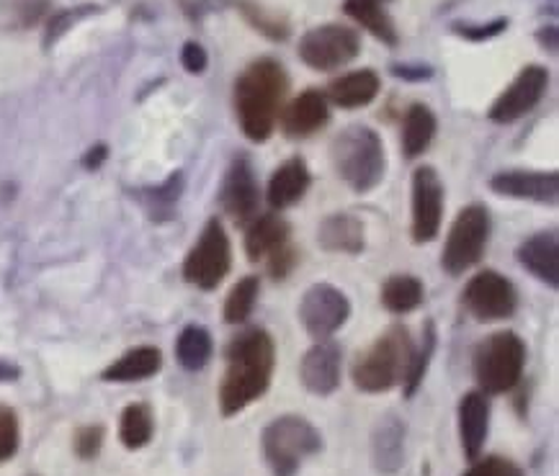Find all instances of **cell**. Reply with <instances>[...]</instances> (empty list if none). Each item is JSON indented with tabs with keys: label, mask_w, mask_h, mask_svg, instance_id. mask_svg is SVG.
I'll list each match as a JSON object with an SVG mask.
<instances>
[{
	"label": "cell",
	"mask_w": 559,
	"mask_h": 476,
	"mask_svg": "<svg viewBox=\"0 0 559 476\" xmlns=\"http://www.w3.org/2000/svg\"><path fill=\"white\" fill-rule=\"evenodd\" d=\"M225 377L219 384V413L240 415L269 392L276 369V343L263 328L233 337L225 350Z\"/></svg>",
	"instance_id": "cell-1"
},
{
	"label": "cell",
	"mask_w": 559,
	"mask_h": 476,
	"mask_svg": "<svg viewBox=\"0 0 559 476\" xmlns=\"http://www.w3.org/2000/svg\"><path fill=\"white\" fill-rule=\"evenodd\" d=\"M286 91L289 78L274 57H261L242 70L235 81V114L248 140L266 142L274 134Z\"/></svg>",
	"instance_id": "cell-2"
},
{
	"label": "cell",
	"mask_w": 559,
	"mask_h": 476,
	"mask_svg": "<svg viewBox=\"0 0 559 476\" xmlns=\"http://www.w3.org/2000/svg\"><path fill=\"white\" fill-rule=\"evenodd\" d=\"M413 356L415 345L411 330L405 324H392L371 343V348L356 358L354 369H350V379H354L356 389L367 394L390 392L397 384H405L407 371L413 366Z\"/></svg>",
	"instance_id": "cell-3"
},
{
	"label": "cell",
	"mask_w": 559,
	"mask_h": 476,
	"mask_svg": "<svg viewBox=\"0 0 559 476\" xmlns=\"http://www.w3.org/2000/svg\"><path fill=\"white\" fill-rule=\"evenodd\" d=\"M333 168L358 193L377 189L384 178V144L374 129L354 124L335 136L331 144Z\"/></svg>",
	"instance_id": "cell-4"
},
{
	"label": "cell",
	"mask_w": 559,
	"mask_h": 476,
	"mask_svg": "<svg viewBox=\"0 0 559 476\" xmlns=\"http://www.w3.org/2000/svg\"><path fill=\"white\" fill-rule=\"evenodd\" d=\"M263 459L274 476H297L310 456L322 451V436L307 417L282 415L261 432Z\"/></svg>",
	"instance_id": "cell-5"
},
{
	"label": "cell",
	"mask_w": 559,
	"mask_h": 476,
	"mask_svg": "<svg viewBox=\"0 0 559 476\" xmlns=\"http://www.w3.org/2000/svg\"><path fill=\"white\" fill-rule=\"evenodd\" d=\"M472 369L483 394L513 392L526 369V343L511 330L492 333L477 345Z\"/></svg>",
	"instance_id": "cell-6"
},
{
	"label": "cell",
	"mask_w": 559,
	"mask_h": 476,
	"mask_svg": "<svg viewBox=\"0 0 559 476\" xmlns=\"http://www.w3.org/2000/svg\"><path fill=\"white\" fill-rule=\"evenodd\" d=\"M490 240V212L483 204L462 209L449 229L447 245L441 252V265L449 276H462L469 271L487 248Z\"/></svg>",
	"instance_id": "cell-7"
},
{
	"label": "cell",
	"mask_w": 559,
	"mask_h": 476,
	"mask_svg": "<svg viewBox=\"0 0 559 476\" xmlns=\"http://www.w3.org/2000/svg\"><path fill=\"white\" fill-rule=\"evenodd\" d=\"M233 265V248H229V237L222 227L219 219H210L199 235L183 263V276L189 284L212 291L217 288Z\"/></svg>",
	"instance_id": "cell-8"
},
{
	"label": "cell",
	"mask_w": 559,
	"mask_h": 476,
	"mask_svg": "<svg viewBox=\"0 0 559 476\" xmlns=\"http://www.w3.org/2000/svg\"><path fill=\"white\" fill-rule=\"evenodd\" d=\"M358 52H361V36L354 28L341 24L310 28L299 39V57H302V62L320 72L343 68V64L356 60Z\"/></svg>",
	"instance_id": "cell-9"
},
{
	"label": "cell",
	"mask_w": 559,
	"mask_h": 476,
	"mask_svg": "<svg viewBox=\"0 0 559 476\" xmlns=\"http://www.w3.org/2000/svg\"><path fill=\"white\" fill-rule=\"evenodd\" d=\"M350 317V301L333 284H314L299 301V322L314 341H331Z\"/></svg>",
	"instance_id": "cell-10"
},
{
	"label": "cell",
	"mask_w": 559,
	"mask_h": 476,
	"mask_svg": "<svg viewBox=\"0 0 559 476\" xmlns=\"http://www.w3.org/2000/svg\"><path fill=\"white\" fill-rule=\"evenodd\" d=\"M464 305L483 322L508 320L519 307V294L498 271H479L464 288Z\"/></svg>",
	"instance_id": "cell-11"
},
{
	"label": "cell",
	"mask_w": 559,
	"mask_h": 476,
	"mask_svg": "<svg viewBox=\"0 0 559 476\" xmlns=\"http://www.w3.org/2000/svg\"><path fill=\"white\" fill-rule=\"evenodd\" d=\"M443 219V186L431 165L413 172V240L431 242Z\"/></svg>",
	"instance_id": "cell-12"
},
{
	"label": "cell",
	"mask_w": 559,
	"mask_h": 476,
	"mask_svg": "<svg viewBox=\"0 0 559 476\" xmlns=\"http://www.w3.org/2000/svg\"><path fill=\"white\" fill-rule=\"evenodd\" d=\"M549 85V72L542 64H528L526 70L519 72V78L500 93L496 104L490 106V119L496 124H511L526 117L532 108L539 104Z\"/></svg>",
	"instance_id": "cell-13"
},
{
	"label": "cell",
	"mask_w": 559,
	"mask_h": 476,
	"mask_svg": "<svg viewBox=\"0 0 559 476\" xmlns=\"http://www.w3.org/2000/svg\"><path fill=\"white\" fill-rule=\"evenodd\" d=\"M219 204L233 216L238 225H250L258 216V204H261V189L253 165L246 155H238L225 172L219 189Z\"/></svg>",
	"instance_id": "cell-14"
},
{
	"label": "cell",
	"mask_w": 559,
	"mask_h": 476,
	"mask_svg": "<svg viewBox=\"0 0 559 476\" xmlns=\"http://www.w3.org/2000/svg\"><path fill=\"white\" fill-rule=\"evenodd\" d=\"M343 350L333 341H318L299 364V381L314 396H331L341 386Z\"/></svg>",
	"instance_id": "cell-15"
},
{
	"label": "cell",
	"mask_w": 559,
	"mask_h": 476,
	"mask_svg": "<svg viewBox=\"0 0 559 476\" xmlns=\"http://www.w3.org/2000/svg\"><path fill=\"white\" fill-rule=\"evenodd\" d=\"M490 189L508 199L539 201V204H557L559 176L555 170H506L490 178Z\"/></svg>",
	"instance_id": "cell-16"
},
{
	"label": "cell",
	"mask_w": 559,
	"mask_h": 476,
	"mask_svg": "<svg viewBox=\"0 0 559 476\" xmlns=\"http://www.w3.org/2000/svg\"><path fill=\"white\" fill-rule=\"evenodd\" d=\"M407 425L397 413L382 415L371 432V464L382 476H394L405 464Z\"/></svg>",
	"instance_id": "cell-17"
},
{
	"label": "cell",
	"mask_w": 559,
	"mask_h": 476,
	"mask_svg": "<svg viewBox=\"0 0 559 476\" xmlns=\"http://www.w3.org/2000/svg\"><path fill=\"white\" fill-rule=\"evenodd\" d=\"M490 436V400L483 392H469L459 402V438L469 461L479 459Z\"/></svg>",
	"instance_id": "cell-18"
},
{
	"label": "cell",
	"mask_w": 559,
	"mask_h": 476,
	"mask_svg": "<svg viewBox=\"0 0 559 476\" xmlns=\"http://www.w3.org/2000/svg\"><path fill=\"white\" fill-rule=\"evenodd\" d=\"M278 119H282L284 134L294 136V140H297V136H310L314 132H320V129L328 124V119H331V108H328L325 93L314 88L299 93V96L284 108Z\"/></svg>",
	"instance_id": "cell-19"
},
{
	"label": "cell",
	"mask_w": 559,
	"mask_h": 476,
	"mask_svg": "<svg viewBox=\"0 0 559 476\" xmlns=\"http://www.w3.org/2000/svg\"><path fill=\"white\" fill-rule=\"evenodd\" d=\"M519 261L532 276H536L551 288L559 286V240L555 229L539 233L521 242Z\"/></svg>",
	"instance_id": "cell-20"
},
{
	"label": "cell",
	"mask_w": 559,
	"mask_h": 476,
	"mask_svg": "<svg viewBox=\"0 0 559 476\" xmlns=\"http://www.w3.org/2000/svg\"><path fill=\"white\" fill-rule=\"evenodd\" d=\"M310 183L312 176L307 163L302 157H289V160L278 165L274 176L269 180V204L274 209H289L297 204V201H302L307 189H310Z\"/></svg>",
	"instance_id": "cell-21"
},
{
	"label": "cell",
	"mask_w": 559,
	"mask_h": 476,
	"mask_svg": "<svg viewBox=\"0 0 559 476\" xmlns=\"http://www.w3.org/2000/svg\"><path fill=\"white\" fill-rule=\"evenodd\" d=\"M379 88H382V81H379L377 72L364 68L335 78V81L328 85V96H331L333 104L341 108H361L369 106L371 100L377 98Z\"/></svg>",
	"instance_id": "cell-22"
},
{
	"label": "cell",
	"mask_w": 559,
	"mask_h": 476,
	"mask_svg": "<svg viewBox=\"0 0 559 476\" xmlns=\"http://www.w3.org/2000/svg\"><path fill=\"white\" fill-rule=\"evenodd\" d=\"M318 242L328 252L358 255L364 250V225L350 214H331L322 219L318 229Z\"/></svg>",
	"instance_id": "cell-23"
},
{
	"label": "cell",
	"mask_w": 559,
	"mask_h": 476,
	"mask_svg": "<svg viewBox=\"0 0 559 476\" xmlns=\"http://www.w3.org/2000/svg\"><path fill=\"white\" fill-rule=\"evenodd\" d=\"M289 240V225L276 214L255 216L246 233V252L250 261H263L271 252L284 248Z\"/></svg>",
	"instance_id": "cell-24"
},
{
	"label": "cell",
	"mask_w": 559,
	"mask_h": 476,
	"mask_svg": "<svg viewBox=\"0 0 559 476\" xmlns=\"http://www.w3.org/2000/svg\"><path fill=\"white\" fill-rule=\"evenodd\" d=\"M163 366V353L157 348H134L129 350L127 356H121L119 360H114L102 373L104 381H111V384H132V381H142L155 377Z\"/></svg>",
	"instance_id": "cell-25"
},
{
	"label": "cell",
	"mask_w": 559,
	"mask_h": 476,
	"mask_svg": "<svg viewBox=\"0 0 559 476\" xmlns=\"http://www.w3.org/2000/svg\"><path fill=\"white\" fill-rule=\"evenodd\" d=\"M436 129H439V121L426 104H413L407 108L403 119V155L407 160H415L431 147Z\"/></svg>",
	"instance_id": "cell-26"
},
{
	"label": "cell",
	"mask_w": 559,
	"mask_h": 476,
	"mask_svg": "<svg viewBox=\"0 0 559 476\" xmlns=\"http://www.w3.org/2000/svg\"><path fill=\"white\" fill-rule=\"evenodd\" d=\"M343 9H346L350 19L367 28V32L374 34L377 39H382L384 45L397 47V28H394V21L390 19V13L384 11L382 3H371V0H346Z\"/></svg>",
	"instance_id": "cell-27"
},
{
	"label": "cell",
	"mask_w": 559,
	"mask_h": 476,
	"mask_svg": "<svg viewBox=\"0 0 559 476\" xmlns=\"http://www.w3.org/2000/svg\"><path fill=\"white\" fill-rule=\"evenodd\" d=\"M153 409H150L145 402H134V405L124 407V413L119 417V441L124 443V449H145V445L153 441Z\"/></svg>",
	"instance_id": "cell-28"
},
{
	"label": "cell",
	"mask_w": 559,
	"mask_h": 476,
	"mask_svg": "<svg viewBox=\"0 0 559 476\" xmlns=\"http://www.w3.org/2000/svg\"><path fill=\"white\" fill-rule=\"evenodd\" d=\"M212 335L199 324H189L176 343V358L186 371H202L212 360Z\"/></svg>",
	"instance_id": "cell-29"
},
{
	"label": "cell",
	"mask_w": 559,
	"mask_h": 476,
	"mask_svg": "<svg viewBox=\"0 0 559 476\" xmlns=\"http://www.w3.org/2000/svg\"><path fill=\"white\" fill-rule=\"evenodd\" d=\"M423 284L415 276H392L382 286V305L394 314H407L423 305Z\"/></svg>",
	"instance_id": "cell-30"
},
{
	"label": "cell",
	"mask_w": 559,
	"mask_h": 476,
	"mask_svg": "<svg viewBox=\"0 0 559 476\" xmlns=\"http://www.w3.org/2000/svg\"><path fill=\"white\" fill-rule=\"evenodd\" d=\"M258 294H261V281L258 276H246L238 284L229 288L225 299V322L227 324H240L248 322V317L253 314Z\"/></svg>",
	"instance_id": "cell-31"
},
{
	"label": "cell",
	"mask_w": 559,
	"mask_h": 476,
	"mask_svg": "<svg viewBox=\"0 0 559 476\" xmlns=\"http://www.w3.org/2000/svg\"><path fill=\"white\" fill-rule=\"evenodd\" d=\"M436 341H439V337H436V324L426 322V333H423L420 348H415L413 366H411V371H407V379L403 384L407 400H413V396L418 394V389L423 386V379H426L428 366H431V358L436 353Z\"/></svg>",
	"instance_id": "cell-32"
},
{
	"label": "cell",
	"mask_w": 559,
	"mask_h": 476,
	"mask_svg": "<svg viewBox=\"0 0 559 476\" xmlns=\"http://www.w3.org/2000/svg\"><path fill=\"white\" fill-rule=\"evenodd\" d=\"M235 5H238V11L246 16L248 24L258 28L263 36H269V39L284 41L289 36V24L278 13H269L263 5L253 3V0H235Z\"/></svg>",
	"instance_id": "cell-33"
},
{
	"label": "cell",
	"mask_w": 559,
	"mask_h": 476,
	"mask_svg": "<svg viewBox=\"0 0 559 476\" xmlns=\"http://www.w3.org/2000/svg\"><path fill=\"white\" fill-rule=\"evenodd\" d=\"M21 430H19V417L11 407H0V464L11 461L19 451Z\"/></svg>",
	"instance_id": "cell-34"
},
{
	"label": "cell",
	"mask_w": 559,
	"mask_h": 476,
	"mask_svg": "<svg viewBox=\"0 0 559 476\" xmlns=\"http://www.w3.org/2000/svg\"><path fill=\"white\" fill-rule=\"evenodd\" d=\"M462 476H526L515 461L506 456H485L475 459L472 466Z\"/></svg>",
	"instance_id": "cell-35"
},
{
	"label": "cell",
	"mask_w": 559,
	"mask_h": 476,
	"mask_svg": "<svg viewBox=\"0 0 559 476\" xmlns=\"http://www.w3.org/2000/svg\"><path fill=\"white\" fill-rule=\"evenodd\" d=\"M104 436H106V430L102 428V425H83V428H78L73 436V451L78 453V459H83V461L96 459L98 453H102Z\"/></svg>",
	"instance_id": "cell-36"
},
{
	"label": "cell",
	"mask_w": 559,
	"mask_h": 476,
	"mask_svg": "<svg viewBox=\"0 0 559 476\" xmlns=\"http://www.w3.org/2000/svg\"><path fill=\"white\" fill-rule=\"evenodd\" d=\"M299 265V252L292 242H286L284 248H278L276 252L269 255V273L276 281H284L286 276H292V271Z\"/></svg>",
	"instance_id": "cell-37"
},
{
	"label": "cell",
	"mask_w": 559,
	"mask_h": 476,
	"mask_svg": "<svg viewBox=\"0 0 559 476\" xmlns=\"http://www.w3.org/2000/svg\"><path fill=\"white\" fill-rule=\"evenodd\" d=\"M88 11H96L93 9V5H83V9H75V11H62V13H57V16L49 21V26H47V36H45V47H49V45H55L57 39H60V36L68 32L70 26L75 24L78 19L81 16H85V13Z\"/></svg>",
	"instance_id": "cell-38"
},
{
	"label": "cell",
	"mask_w": 559,
	"mask_h": 476,
	"mask_svg": "<svg viewBox=\"0 0 559 476\" xmlns=\"http://www.w3.org/2000/svg\"><path fill=\"white\" fill-rule=\"evenodd\" d=\"M506 28H508V19H496V21H490V24H485V26L454 24V32H459V36H464V39H472V41L492 39V36L503 34Z\"/></svg>",
	"instance_id": "cell-39"
},
{
	"label": "cell",
	"mask_w": 559,
	"mask_h": 476,
	"mask_svg": "<svg viewBox=\"0 0 559 476\" xmlns=\"http://www.w3.org/2000/svg\"><path fill=\"white\" fill-rule=\"evenodd\" d=\"M206 49L202 45H197V41H186L183 49H181V64L193 75H199V72L206 70Z\"/></svg>",
	"instance_id": "cell-40"
},
{
	"label": "cell",
	"mask_w": 559,
	"mask_h": 476,
	"mask_svg": "<svg viewBox=\"0 0 559 476\" xmlns=\"http://www.w3.org/2000/svg\"><path fill=\"white\" fill-rule=\"evenodd\" d=\"M392 72L403 81H428L433 75V70L428 64H392Z\"/></svg>",
	"instance_id": "cell-41"
},
{
	"label": "cell",
	"mask_w": 559,
	"mask_h": 476,
	"mask_svg": "<svg viewBox=\"0 0 559 476\" xmlns=\"http://www.w3.org/2000/svg\"><path fill=\"white\" fill-rule=\"evenodd\" d=\"M106 155H109V150H106V144H96V147L85 153L83 165H85V168H88V170H96L98 165H102V163L106 160Z\"/></svg>",
	"instance_id": "cell-42"
},
{
	"label": "cell",
	"mask_w": 559,
	"mask_h": 476,
	"mask_svg": "<svg viewBox=\"0 0 559 476\" xmlns=\"http://www.w3.org/2000/svg\"><path fill=\"white\" fill-rule=\"evenodd\" d=\"M19 377H21L19 366L3 364V360H0V384H9V381H16Z\"/></svg>",
	"instance_id": "cell-43"
},
{
	"label": "cell",
	"mask_w": 559,
	"mask_h": 476,
	"mask_svg": "<svg viewBox=\"0 0 559 476\" xmlns=\"http://www.w3.org/2000/svg\"><path fill=\"white\" fill-rule=\"evenodd\" d=\"M371 3H382V5H384V3H386V0H371Z\"/></svg>",
	"instance_id": "cell-44"
}]
</instances>
